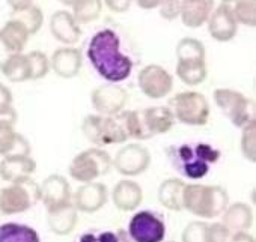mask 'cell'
<instances>
[{"instance_id":"cell-1","label":"cell","mask_w":256,"mask_h":242,"mask_svg":"<svg viewBox=\"0 0 256 242\" xmlns=\"http://www.w3.org/2000/svg\"><path fill=\"white\" fill-rule=\"evenodd\" d=\"M86 57L96 74L110 83H120L130 78L136 65L120 33L110 27L100 29L89 38Z\"/></svg>"},{"instance_id":"cell-2","label":"cell","mask_w":256,"mask_h":242,"mask_svg":"<svg viewBox=\"0 0 256 242\" xmlns=\"http://www.w3.org/2000/svg\"><path fill=\"white\" fill-rule=\"evenodd\" d=\"M166 155L180 175L188 179H200L206 176L211 166L220 160L222 152L210 143L190 142L169 146Z\"/></svg>"},{"instance_id":"cell-3","label":"cell","mask_w":256,"mask_h":242,"mask_svg":"<svg viewBox=\"0 0 256 242\" xmlns=\"http://www.w3.org/2000/svg\"><path fill=\"white\" fill-rule=\"evenodd\" d=\"M118 116L124 125L126 137L138 140H146L168 133L175 122L172 111L162 105L150 107L145 110L122 111Z\"/></svg>"},{"instance_id":"cell-4","label":"cell","mask_w":256,"mask_h":242,"mask_svg":"<svg viewBox=\"0 0 256 242\" xmlns=\"http://www.w3.org/2000/svg\"><path fill=\"white\" fill-rule=\"evenodd\" d=\"M176 54L180 60L176 74L184 83L196 86L205 80V48L202 42L196 41L194 38H186L178 44Z\"/></svg>"},{"instance_id":"cell-5","label":"cell","mask_w":256,"mask_h":242,"mask_svg":"<svg viewBox=\"0 0 256 242\" xmlns=\"http://www.w3.org/2000/svg\"><path fill=\"white\" fill-rule=\"evenodd\" d=\"M168 108L184 125H205L210 116V105L205 95L193 90L175 95L169 101Z\"/></svg>"},{"instance_id":"cell-6","label":"cell","mask_w":256,"mask_h":242,"mask_svg":"<svg viewBox=\"0 0 256 242\" xmlns=\"http://www.w3.org/2000/svg\"><path fill=\"white\" fill-rule=\"evenodd\" d=\"M83 133L96 146L124 143L128 137L119 116L90 114L83 122Z\"/></svg>"},{"instance_id":"cell-7","label":"cell","mask_w":256,"mask_h":242,"mask_svg":"<svg viewBox=\"0 0 256 242\" xmlns=\"http://www.w3.org/2000/svg\"><path fill=\"white\" fill-rule=\"evenodd\" d=\"M126 236L132 242H163L166 221L156 211H140L130 220Z\"/></svg>"},{"instance_id":"cell-8","label":"cell","mask_w":256,"mask_h":242,"mask_svg":"<svg viewBox=\"0 0 256 242\" xmlns=\"http://www.w3.org/2000/svg\"><path fill=\"white\" fill-rule=\"evenodd\" d=\"M40 190L32 179L23 178L11 182L10 187L0 188V212L16 214L26 211L36 202Z\"/></svg>"},{"instance_id":"cell-9","label":"cell","mask_w":256,"mask_h":242,"mask_svg":"<svg viewBox=\"0 0 256 242\" xmlns=\"http://www.w3.org/2000/svg\"><path fill=\"white\" fill-rule=\"evenodd\" d=\"M214 99L223 116L230 120L234 127L241 128L253 120L252 101L241 92L232 89H217L214 92Z\"/></svg>"},{"instance_id":"cell-10","label":"cell","mask_w":256,"mask_h":242,"mask_svg":"<svg viewBox=\"0 0 256 242\" xmlns=\"http://www.w3.org/2000/svg\"><path fill=\"white\" fill-rule=\"evenodd\" d=\"M110 169V157L101 149H89L78 154L71 166L70 173L74 179L82 182H89L100 175L107 173Z\"/></svg>"},{"instance_id":"cell-11","label":"cell","mask_w":256,"mask_h":242,"mask_svg":"<svg viewBox=\"0 0 256 242\" xmlns=\"http://www.w3.org/2000/svg\"><path fill=\"white\" fill-rule=\"evenodd\" d=\"M29 36L30 33L28 27L18 20L11 18L5 23V26L0 29V68L10 57L22 54Z\"/></svg>"},{"instance_id":"cell-12","label":"cell","mask_w":256,"mask_h":242,"mask_svg":"<svg viewBox=\"0 0 256 242\" xmlns=\"http://www.w3.org/2000/svg\"><path fill=\"white\" fill-rule=\"evenodd\" d=\"M172 84L170 74L158 65H148L139 74V86L150 98L158 99L166 96L172 90Z\"/></svg>"},{"instance_id":"cell-13","label":"cell","mask_w":256,"mask_h":242,"mask_svg":"<svg viewBox=\"0 0 256 242\" xmlns=\"http://www.w3.org/2000/svg\"><path fill=\"white\" fill-rule=\"evenodd\" d=\"M126 92L118 86H100L92 93V102L102 116L116 114L126 102Z\"/></svg>"},{"instance_id":"cell-14","label":"cell","mask_w":256,"mask_h":242,"mask_svg":"<svg viewBox=\"0 0 256 242\" xmlns=\"http://www.w3.org/2000/svg\"><path fill=\"white\" fill-rule=\"evenodd\" d=\"M150 163L148 151L138 145H130L119 151L114 166L124 175H138L142 173Z\"/></svg>"},{"instance_id":"cell-15","label":"cell","mask_w":256,"mask_h":242,"mask_svg":"<svg viewBox=\"0 0 256 242\" xmlns=\"http://www.w3.org/2000/svg\"><path fill=\"white\" fill-rule=\"evenodd\" d=\"M208 30L217 41H229L236 32V20L232 12L230 5H220L210 17Z\"/></svg>"},{"instance_id":"cell-16","label":"cell","mask_w":256,"mask_h":242,"mask_svg":"<svg viewBox=\"0 0 256 242\" xmlns=\"http://www.w3.org/2000/svg\"><path fill=\"white\" fill-rule=\"evenodd\" d=\"M14 122L0 119V155H24L29 157V143L14 131Z\"/></svg>"},{"instance_id":"cell-17","label":"cell","mask_w":256,"mask_h":242,"mask_svg":"<svg viewBox=\"0 0 256 242\" xmlns=\"http://www.w3.org/2000/svg\"><path fill=\"white\" fill-rule=\"evenodd\" d=\"M36 164L32 158L24 155H10L5 157L0 163V176L4 181L16 182L18 179L28 178L34 170Z\"/></svg>"},{"instance_id":"cell-18","label":"cell","mask_w":256,"mask_h":242,"mask_svg":"<svg viewBox=\"0 0 256 242\" xmlns=\"http://www.w3.org/2000/svg\"><path fill=\"white\" fill-rule=\"evenodd\" d=\"M52 33L54 38H58L60 42L65 44H74L78 41L80 36V29L71 14L66 11H58L52 17Z\"/></svg>"},{"instance_id":"cell-19","label":"cell","mask_w":256,"mask_h":242,"mask_svg":"<svg viewBox=\"0 0 256 242\" xmlns=\"http://www.w3.org/2000/svg\"><path fill=\"white\" fill-rule=\"evenodd\" d=\"M12 8V17L14 20H18L22 24H24L30 35L36 33L42 24V14L38 6L32 5L30 2H10Z\"/></svg>"},{"instance_id":"cell-20","label":"cell","mask_w":256,"mask_h":242,"mask_svg":"<svg viewBox=\"0 0 256 242\" xmlns=\"http://www.w3.org/2000/svg\"><path fill=\"white\" fill-rule=\"evenodd\" d=\"M52 63L60 77H74L82 66V56L76 48H60L54 51Z\"/></svg>"},{"instance_id":"cell-21","label":"cell","mask_w":256,"mask_h":242,"mask_svg":"<svg viewBox=\"0 0 256 242\" xmlns=\"http://www.w3.org/2000/svg\"><path fill=\"white\" fill-rule=\"evenodd\" d=\"M0 242H41L38 232L22 223L0 224Z\"/></svg>"},{"instance_id":"cell-22","label":"cell","mask_w":256,"mask_h":242,"mask_svg":"<svg viewBox=\"0 0 256 242\" xmlns=\"http://www.w3.org/2000/svg\"><path fill=\"white\" fill-rule=\"evenodd\" d=\"M212 2H182L181 17L186 26L196 29L211 15Z\"/></svg>"},{"instance_id":"cell-23","label":"cell","mask_w":256,"mask_h":242,"mask_svg":"<svg viewBox=\"0 0 256 242\" xmlns=\"http://www.w3.org/2000/svg\"><path fill=\"white\" fill-rule=\"evenodd\" d=\"M0 69H2L8 80L14 83L32 80V66L28 54H16L10 57Z\"/></svg>"},{"instance_id":"cell-24","label":"cell","mask_w":256,"mask_h":242,"mask_svg":"<svg viewBox=\"0 0 256 242\" xmlns=\"http://www.w3.org/2000/svg\"><path fill=\"white\" fill-rule=\"evenodd\" d=\"M101 5L98 2H76L74 3V20L76 23H88L98 17Z\"/></svg>"},{"instance_id":"cell-25","label":"cell","mask_w":256,"mask_h":242,"mask_svg":"<svg viewBox=\"0 0 256 242\" xmlns=\"http://www.w3.org/2000/svg\"><path fill=\"white\" fill-rule=\"evenodd\" d=\"M74 242H120L119 233L112 230H88L76 236Z\"/></svg>"},{"instance_id":"cell-26","label":"cell","mask_w":256,"mask_h":242,"mask_svg":"<svg viewBox=\"0 0 256 242\" xmlns=\"http://www.w3.org/2000/svg\"><path fill=\"white\" fill-rule=\"evenodd\" d=\"M0 119L10 120V122H17V113L12 107V93L11 90L0 83Z\"/></svg>"},{"instance_id":"cell-27","label":"cell","mask_w":256,"mask_h":242,"mask_svg":"<svg viewBox=\"0 0 256 242\" xmlns=\"http://www.w3.org/2000/svg\"><path fill=\"white\" fill-rule=\"evenodd\" d=\"M28 57L32 66V80L41 78L48 72V60L46 54H42L41 51H32L28 54Z\"/></svg>"},{"instance_id":"cell-28","label":"cell","mask_w":256,"mask_h":242,"mask_svg":"<svg viewBox=\"0 0 256 242\" xmlns=\"http://www.w3.org/2000/svg\"><path fill=\"white\" fill-rule=\"evenodd\" d=\"M252 8H254V3H253V2H250V3H247V2H240V3H236L235 9H232L235 20H240V21H242L244 24L253 26V24H254V11L248 12V9H252Z\"/></svg>"},{"instance_id":"cell-29","label":"cell","mask_w":256,"mask_h":242,"mask_svg":"<svg viewBox=\"0 0 256 242\" xmlns=\"http://www.w3.org/2000/svg\"><path fill=\"white\" fill-rule=\"evenodd\" d=\"M181 3L182 2H164L162 5V17L169 20L178 17V14H181Z\"/></svg>"}]
</instances>
